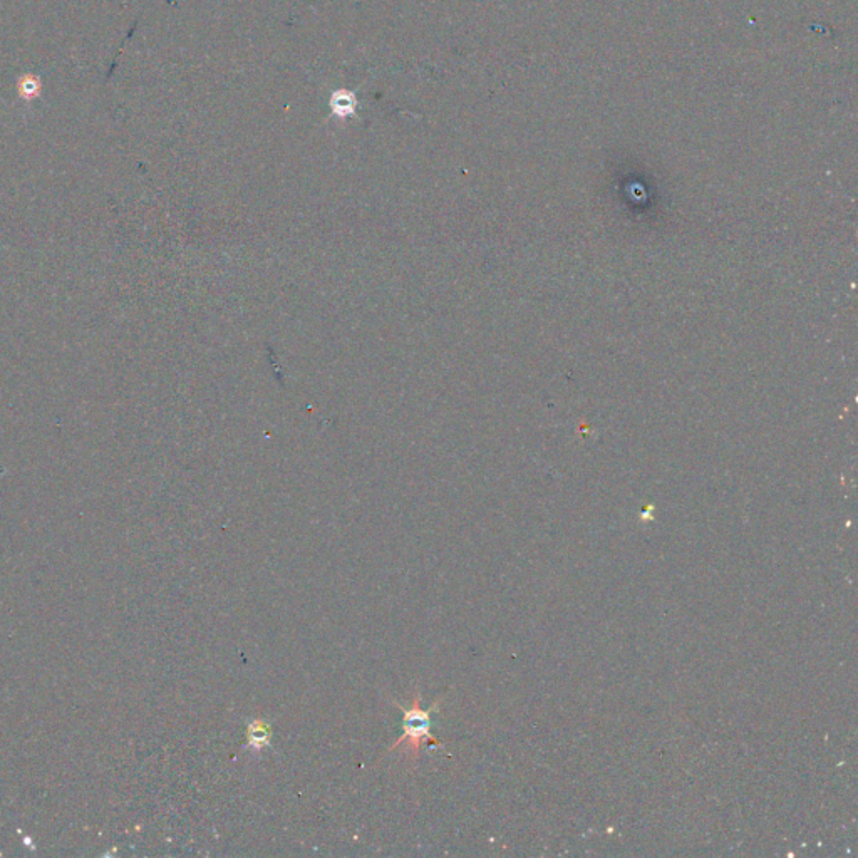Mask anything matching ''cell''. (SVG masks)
Instances as JSON below:
<instances>
[{
    "label": "cell",
    "instance_id": "obj_1",
    "mask_svg": "<svg viewBox=\"0 0 858 858\" xmlns=\"http://www.w3.org/2000/svg\"><path fill=\"white\" fill-rule=\"evenodd\" d=\"M441 701L433 704L429 709L421 708V696L419 693L414 694L413 701L409 708H403L401 704L396 703L401 711H403V734L398 740L394 741L393 746L389 751H394L396 748H403L404 755L408 756L409 760H418L419 753L423 750L424 745H433L436 748H443L438 738L431 734V716L440 708Z\"/></svg>",
    "mask_w": 858,
    "mask_h": 858
},
{
    "label": "cell",
    "instance_id": "obj_2",
    "mask_svg": "<svg viewBox=\"0 0 858 858\" xmlns=\"http://www.w3.org/2000/svg\"><path fill=\"white\" fill-rule=\"evenodd\" d=\"M272 728L264 719H254L247 728V746L255 751H262L270 746Z\"/></svg>",
    "mask_w": 858,
    "mask_h": 858
}]
</instances>
